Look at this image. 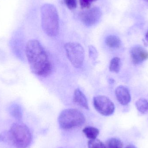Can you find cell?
<instances>
[{
  "label": "cell",
  "mask_w": 148,
  "mask_h": 148,
  "mask_svg": "<svg viewBox=\"0 0 148 148\" xmlns=\"http://www.w3.org/2000/svg\"><path fill=\"white\" fill-rule=\"evenodd\" d=\"M26 54L32 72L40 76H47L52 71V65L45 49L37 40H30L26 47Z\"/></svg>",
  "instance_id": "obj_1"
},
{
  "label": "cell",
  "mask_w": 148,
  "mask_h": 148,
  "mask_svg": "<svg viewBox=\"0 0 148 148\" xmlns=\"http://www.w3.org/2000/svg\"><path fill=\"white\" fill-rule=\"evenodd\" d=\"M42 25L45 34L50 37L58 35L60 29L59 16L56 8L53 4L46 3L41 8Z\"/></svg>",
  "instance_id": "obj_2"
},
{
  "label": "cell",
  "mask_w": 148,
  "mask_h": 148,
  "mask_svg": "<svg viewBox=\"0 0 148 148\" xmlns=\"http://www.w3.org/2000/svg\"><path fill=\"white\" fill-rule=\"evenodd\" d=\"M11 142L18 148H26L30 145L32 136L29 128L25 124L16 123L8 131Z\"/></svg>",
  "instance_id": "obj_3"
},
{
  "label": "cell",
  "mask_w": 148,
  "mask_h": 148,
  "mask_svg": "<svg viewBox=\"0 0 148 148\" xmlns=\"http://www.w3.org/2000/svg\"><path fill=\"white\" fill-rule=\"evenodd\" d=\"M58 122L62 129L68 130L83 125L85 117L83 114L77 110L67 109L61 112Z\"/></svg>",
  "instance_id": "obj_4"
},
{
  "label": "cell",
  "mask_w": 148,
  "mask_h": 148,
  "mask_svg": "<svg viewBox=\"0 0 148 148\" xmlns=\"http://www.w3.org/2000/svg\"><path fill=\"white\" fill-rule=\"evenodd\" d=\"M65 50L67 58L74 67L81 68L84 60V50L78 42H68L65 44Z\"/></svg>",
  "instance_id": "obj_5"
},
{
  "label": "cell",
  "mask_w": 148,
  "mask_h": 148,
  "mask_svg": "<svg viewBox=\"0 0 148 148\" xmlns=\"http://www.w3.org/2000/svg\"><path fill=\"white\" fill-rule=\"evenodd\" d=\"M93 104L96 110L102 115L109 116L114 112V104L108 97L105 96L95 97L93 99Z\"/></svg>",
  "instance_id": "obj_6"
},
{
  "label": "cell",
  "mask_w": 148,
  "mask_h": 148,
  "mask_svg": "<svg viewBox=\"0 0 148 148\" xmlns=\"http://www.w3.org/2000/svg\"><path fill=\"white\" fill-rule=\"evenodd\" d=\"M101 15V11L100 8L94 7L81 12L79 14V17L84 25L90 27L98 22Z\"/></svg>",
  "instance_id": "obj_7"
},
{
  "label": "cell",
  "mask_w": 148,
  "mask_h": 148,
  "mask_svg": "<svg viewBox=\"0 0 148 148\" xmlns=\"http://www.w3.org/2000/svg\"><path fill=\"white\" fill-rule=\"evenodd\" d=\"M130 56L134 65H140L148 60V52L143 47L137 45L131 49Z\"/></svg>",
  "instance_id": "obj_8"
},
{
  "label": "cell",
  "mask_w": 148,
  "mask_h": 148,
  "mask_svg": "<svg viewBox=\"0 0 148 148\" xmlns=\"http://www.w3.org/2000/svg\"><path fill=\"white\" fill-rule=\"evenodd\" d=\"M115 95L118 102L123 105H127L131 101V96L127 87L120 85L115 90Z\"/></svg>",
  "instance_id": "obj_9"
},
{
  "label": "cell",
  "mask_w": 148,
  "mask_h": 148,
  "mask_svg": "<svg viewBox=\"0 0 148 148\" xmlns=\"http://www.w3.org/2000/svg\"><path fill=\"white\" fill-rule=\"evenodd\" d=\"M74 102L80 107L85 109H89L88 100L85 95L79 89L75 90L73 97Z\"/></svg>",
  "instance_id": "obj_10"
},
{
  "label": "cell",
  "mask_w": 148,
  "mask_h": 148,
  "mask_svg": "<svg viewBox=\"0 0 148 148\" xmlns=\"http://www.w3.org/2000/svg\"><path fill=\"white\" fill-rule=\"evenodd\" d=\"M106 45L113 49H118L121 47L122 42L121 39L115 35L108 36L105 40Z\"/></svg>",
  "instance_id": "obj_11"
},
{
  "label": "cell",
  "mask_w": 148,
  "mask_h": 148,
  "mask_svg": "<svg viewBox=\"0 0 148 148\" xmlns=\"http://www.w3.org/2000/svg\"><path fill=\"white\" fill-rule=\"evenodd\" d=\"M82 131L86 137L90 140L97 139L100 133L98 129L92 127H85Z\"/></svg>",
  "instance_id": "obj_12"
},
{
  "label": "cell",
  "mask_w": 148,
  "mask_h": 148,
  "mask_svg": "<svg viewBox=\"0 0 148 148\" xmlns=\"http://www.w3.org/2000/svg\"><path fill=\"white\" fill-rule=\"evenodd\" d=\"M9 112L13 117L18 121L22 118V111L19 105L15 104L11 105L9 108Z\"/></svg>",
  "instance_id": "obj_13"
},
{
  "label": "cell",
  "mask_w": 148,
  "mask_h": 148,
  "mask_svg": "<svg viewBox=\"0 0 148 148\" xmlns=\"http://www.w3.org/2000/svg\"><path fill=\"white\" fill-rule=\"evenodd\" d=\"M136 106L139 112L145 114L148 111V101L144 98H140L136 102Z\"/></svg>",
  "instance_id": "obj_14"
},
{
  "label": "cell",
  "mask_w": 148,
  "mask_h": 148,
  "mask_svg": "<svg viewBox=\"0 0 148 148\" xmlns=\"http://www.w3.org/2000/svg\"><path fill=\"white\" fill-rule=\"evenodd\" d=\"M121 67V59L118 57H114L111 60L109 66L110 71L112 73H119Z\"/></svg>",
  "instance_id": "obj_15"
},
{
  "label": "cell",
  "mask_w": 148,
  "mask_h": 148,
  "mask_svg": "<svg viewBox=\"0 0 148 148\" xmlns=\"http://www.w3.org/2000/svg\"><path fill=\"white\" fill-rule=\"evenodd\" d=\"M107 148H123V143L121 140L116 138H111L106 142Z\"/></svg>",
  "instance_id": "obj_16"
},
{
  "label": "cell",
  "mask_w": 148,
  "mask_h": 148,
  "mask_svg": "<svg viewBox=\"0 0 148 148\" xmlns=\"http://www.w3.org/2000/svg\"><path fill=\"white\" fill-rule=\"evenodd\" d=\"M88 148H107L101 141L97 139L89 140L88 142Z\"/></svg>",
  "instance_id": "obj_17"
},
{
  "label": "cell",
  "mask_w": 148,
  "mask_h": 148,
  "mask_svg": "<svg viewBox=\"0 0 148 148\" xmlns=\"http://www.w3.org/2000/svg\"><path fill=\"white\" fill-rule=\"evenodd\" d=\"M89 56L90 58L93 60H96L98 57L97 50L94 46L90 45L88 47Z\"/></svg>",
  "instance_id": "obj_18"
},
{
  "label": "cell",
  "mask_w": 148,
  "mask_h": 148,
  "mask_svg": "<svg viewBox=\"0 0 148 148\" xmlns=\"http://www.w3.org/2000/svg\"><path fill=\"white\" fill-rule=\"evenodd\" d=\"M64 2L69 9L73 10L76 8L77 5V0H64Z\"/></svg>",
  "instance_id": "obj_19"
},
{
  "label": "cell",
  "mask_w": 148,
  "mask_h": 148,
  "mask_svg": "<svg viewBox=\"0 0 148 148\" xmlns=\"http://www.w3.org/2000/svg\"><path fill=\"white\" fill-rule=\"evenodd\" d=\"M80 6L82 9L90 8L92 1L91 0H79Z\"/></svg>",
  "instance_id": "obj_20"
},
{
  "label": "cell",
  "mask_w": 148,
  "mask_h": 148,
  "mask_svg": "<svg viewBox=\"0 0 148 148\" xmlns=\"http://www.w3.org/2000/svg\"><path fill=\"white\" fill-rule=\"evenodd\" d=\"M145 40L148 44V31L147 32V34H146V36H145Z\"/></svg>",
  "instance_id": "obj_21"
},
{
  "label": "cell",
  "mask_w": 148,
  "mask_h": 148,
  "mask_svg": "<svg viewBox=\"0 0 148 148\" xmlns=\"http://www.w3.org/2000/svg\"><path fill=\"white\" fill-rule=\"evenodd\" d=\"M125 148H136L135 146H134V145H129V146H127Z\"/></svg>",
  "instance_id": "obj_22"
},
{
  "label": "cell",
  "mask_w": 148,
  "mask_h": 148,
  "mask_svg": "<svg viewBox=\"0 0 148 148\" xmlns=\"http://www.w3.org/2000/svg\"><path fill=\"white\" fill-rule=\"evenodd\" d=\"M91 1H92V2H93V1H97V0H91Z\"/></svg>",
  "instance_id": "obj_23"
},
{
  "label": "cell",
  "mask_w": 148,
  "mask_h": 148,
  "mask_svg": "<svg viewBox=\"0 0 148 148\" xmlns=\"http://www.w3.org/2000/svg\"><path fill=\"white\" fill-rule=\"evenodd\" d=\"M144 1H146L148 2V0H144Z\"/></svg>",
  "instance_id": "obj_24"
},
{
  "label": "cell",
  "mask_w": 148,
  "mask_h": 148,
  "mask_svg": "<svg viewBox=\"0 0 148 148\" xmlns=\"http://www.w3.org/2000/svg\"><path fill=\"white\" fill-rule=\"evenodd\" d=\"M62 148V147H60V148Z\"/></svg>",
  "instance_id": "obj_25"
}]
</instances>
